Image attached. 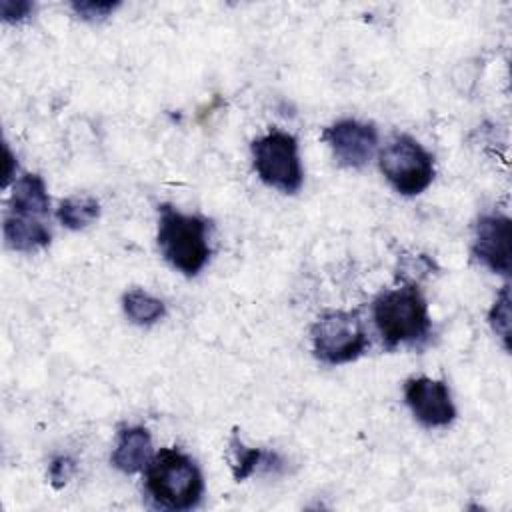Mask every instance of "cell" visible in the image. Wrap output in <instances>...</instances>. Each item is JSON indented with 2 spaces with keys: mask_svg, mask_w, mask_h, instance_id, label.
I'll list each match as a JSON object with an SVG mask.
<instances>
[{
  "mask_svg": "<svg viewBox=\"0 0 512 512\" xmlns=\"http://www.w3.org/2000/svg\"><path fill=\"white\" fill-rule=\"evenodd\" d=\"M144 484L150 500L166 510H192L204 494L198 464L178 448H162L152 456Z\"/></svg>",
  "mask_w": 512,
  "mask_h": 512,
  "instance_id": "cell-1",
  "label": "cell"
},
{
  "mask_svg": "<svg viewBox=\"0 0 512 512\" xmlns=\"http://www.w3.org/2000/svg\"><path fill=\"white\" fill-rule=\"evenodd\" d=\"M76 470V462L70 458V456H56L52 462H50V468H48V474H50V484L54 488H62L74 474Z\"/></svg>",
  "mask_w": 512,
  "mask_h": 512,
  "instance_id": "cell-19",
  "label": "cell"
},
{
  "mask_svg": "<svg viewBox=\"0 0 512 512\" xmlns=\"http://www.w3.org/2000/svg\"><path fill=\"white\" fill-rule=\"evenodd\" d=\"M372 318L388 350L400 344H416L428 338L432 322L428 304L416 284L404 282L374 298Z\"/></svg>",
  "mask_w": 512,
  "mask_h": 512,
  "instance_id": "cell-2",
  "label": "cell"
},
{
  "mask_svg": "<svg viewBox=\"0 0 512 512\" xmlns=\"http://www.w3.org/2000/svg\"><path fill=\"white\" fill-rule=\"evenodd\" d=\"M312 350L324 364H346L364 354L368 332L356 310H332L322 314L310 328Z\"/></svg>",
  "mask_w": 512,
  "mask_h": 512,
  "instance_id": "cell-5",
  "label": "cell"
},
{
  "mask_svg": "<svg viewBox=\"0 0 512 512\" xmlns=\"http://www.w3.org/2000/svg\"><path fill=\"white\" fill-rule=\"evenodd\" d=\"M4 152H6V160H8V164H12L14 162V156H12V152L8 150V146L4 148ZM12 176V168H8V172H6V182H8V178Z\"/></svg>",
  "mask_w": 512,
  "mask_h": 512,
  "instance_id": "cell-21",
  "label": "cell"
},
{
  "mask_svg": "<svg viewBox=\"0 0 512 512\" xmlns=\"http://www.w3.org/2000/svg\"><path fill=\"white\" fill-rule=\"evenodd\" d=\"M98 214H100V204L96 198L86 194H76L60 202L56 218L64 228L80 230V228H86L90 222H94Z\"/></svg>",
  "mask_w": 512,
  "mask_h": 512,
  "instance_id": "cell-14",
  "label": "cell"
},
{
  "mask_svg": "<svg viewBox=\"0 0 512 512\" xmlns=\"http://www.w3.org/2000/svg\"><path fill=\"white\" fill-rule=\"evenodd\" d=\"M228 452H230V468L236 482L246 480L256 470H280L284 460L276 452H266L260 448H246L238 436V430H232V436L228 440Z\"/></svg>",
  "mask_w": 512,
  "mask_h": 512,
  "instance_id": "cell-12",
  "label": "cell"
},
{
  "mask_svg": "<svg viewBox=\"0 0 512 512\" xmlns=\"http://www.w3.org/2000/svg\"><path fill=\"white\" fill-rule=\"evenodd\" d=\"M152 438L142 426H122L112 452V466L124 474L140 472L152 460Z\"/></svg>",
  "mask_w": 512,
  "mask_h": 512,
  "instance_id": "cell-10",
  "label": "cell"
},
{
  "mask_svg": "<svg viewBox=\"0 0 512 512\" xmlns=\"http://www.w3.org/2000/svg\"><path fill=\"white\" fill-rule=\"evenodd\" d=\"M50 198L44 180L38 174H22L10 194V212L20 216H46Z\"/></svg>",
  "mask_w": 512,
  "mask_h": 512,
  "instance_id": "cell-13",
  "label": "cell"
},
{
  "mask_svg": "<svg viewBox=\"0 0 512 512\" xmlns=\"http://www.w3.org/2000/svg\"><path fill=\"white\" fill-rule=\"evenodd\" d=\"M488 320L492 324V330L500 336L506 350H510V290L504 286L500 294L496 296L494 306L490 308Z\"/></svg>",
  "mask_w": 512,
  "mask_h": 512,
  "instance_id": "cell-16",
  "label": "cell"
},
{
  "mask_svg": "<svg viewBox=\"0 0 512 512\" xmlns=\"http://www.w3.org/2000/svg\"><path fill=\"white\" fill-rule=\"evenodd\" d=\"M512 254V224L504 214H484L474 226L472 256L488 270L508 276Z\"/></svg>",
  "mask_w": 512,
  "mask_h": 512,
  "instance_id": "cell-9",
  "label": "cell"
},
{
  "mask_svg": "<svg viewBox=\"0 0 512 512\" xmlns=\"http://www.w3.org/2000/svg\"><path fill=\"white\" fill-rule=\"evenodd\" d=\"M378 166L390 186L404 196L424 192L434 180V156L408 134H394L386 142Z\"/></svg>",
  "mask_w": 512,
  "mask_h": 512,
  "instance_id": "cell-4",
  "label": "cell"
},
{
  "mask_svg": "<svg viewBox=\"0 0 512 512\" xmlns=\"http://www.w3.org/2000/svg\"><path fill=\"white\" fill-rule=\"evenodd\" d=\"M250 150L254 170L264 184L286 194L300 190L304 172L298 158V142L292 134L270 130L268 134L256 138Z\"/></svg>",
  "mask_w": 512,
  "mask_h": 512,
  "instance_id": "cell-6",
  "label": "cell"
},
{
  "mask_svg": "<svg viewBox=\"0 0 512 512\" xmlns=\"http://www.w3.org/2000/svg\"><path fill=\"white\" fill-rule=\"evenodd\" d=\"M158 248L182 274L196 276L210 258L208 222L196 214H182L170 204L158 206Z\"/></svg>",
  "mask_w": 512,
  "mask_h": 512,
  "instance_id": "cell-3",
  "label": "cell"
},
{
  "mask_svg": "<svg viewBox=\"0 0 512 512\" xmlns=\"http://www.w3.org/2000/svg\"><path fill=\"white\" fill-rule=\"evenodd\" d=\"M322 140L330 146L336 162L346 168H362L370 162L378 146L374 124L344 118L322 130Z\"/></svg>",
  "mask_w": 512,
  "mask_h": 512,
  "instance_id": "cell-7",
  "label": "cell"
},
{
  "mask_svg": "<svg viewBox=\"0 0 512 512\" xmlns=\"http://www.w3.org/2000/svg\"><path fill=\"white\" fill-rule=\"evenodd\" d=\"M2 234L6 240V246L18 252H34L50 244L52 234L34 216H20V214H6L2 224Z\"/></svg>",
  "mask_w": 512,
  "mask_h": 512,
  "instance_id": "cell-11",
  "label": "cell"
},
{
  "mask_svg": "<svg viewBox=\"0 0 512 512\" xmlns=\"http://www.w3.org/2000/svg\"><path fill=\"white\" fill-rule=\"evenodd\" d=\"M118 6H120V2H94V0H76L70 4L74 14L88 22L108 18Z\"/></svg>",
  "mask_w": 512,
  "mask_h": 512,
  "instance_id": "cell-17",
  "label": "cell"
},
{
  "mask_svg": "<svg viewBox=\"0 0 512 512\" xmlns=\"http://www.w3.org/2000/svg\"><path fill=\"white\" fill-rule=\"evenodd\" d=\"M34 10V4L32 2H26V0H4L0 2V12H2V18L6 22H20L24 18L30 16V12Z\"/></svg>",
  "mask_w": 512,
  "mask_h": 512,
  "instance_id": "cell-20",
  "label": "cell"
},
{
  "mask_svg": "<svg viewBox=\"0 0 512 512\" xmlns=\"http://www.w3.org/2000/svg\"><path fill=\"white\" fill-rule=\"evenodd\" d=\"M432 268H434V262H432L426 254H418V256H414V258H410V260L400 268L402 280L408 282V284H416L420 278L428 276ZM400 272H398V274H400Z\"/></svg>",
  "mask_w": 512,
  "mask_h": 512,
  "instance_id": "cell-18",
  "label": "cell"
},
{
  "mask_svg": "<svg viewBox=\"0 0 512 512\" xmlns=\"http://www.w3.org/2000/svg\"><path fill=\"white\" fill-rule=\"evenodd\" d=\"M122 308H124L126 316L134 324H140V326H150V324L158 322L166 314L164 302L154 298L152 294L140 290V288L128 290L122 296Z\"/></svg>",
  "mask_w": 512,
  "mask_h": 512,
  "instance_id": "cell-15",
  "label": "cell"
},
{
  "mask_svg": "<svg viewBox=\"0 0 512 512\" xmlns=\"http://www.w3.org/2000/svg\"><path fill=\"white\" fill-rule=\"evenodd\" d=\"M404 398L414 418L426 428H444L456 418V406L444 380L410 378L404 384Z\"/></svg>",
  "mask_w": 512,
  "mask_h": 512,
  "instance_id": "cell-8",
  "label": "cell"
}]
</instances>
